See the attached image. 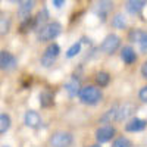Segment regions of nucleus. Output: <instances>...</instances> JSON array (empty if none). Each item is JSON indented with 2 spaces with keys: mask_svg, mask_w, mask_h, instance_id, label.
I'll return each mask as SVG.
<instances>
[{
  "mask_svg": "<svg viewBox=\"0 0 147 147\" xmlns=\"http://www.w3.org/2000/svg\"><path fill=\"white\" fill-rule=\"evenodd\" d=\"M47 10L46 9H43L41 12H38V15H37V18H34L35 19V27H38V25H41V24H44L46 22V19H47Z\"/></svg>",
  "mask_w": 147,
  "mask_h": 147,
  "instance_id": "nucleus-23",
  "label": "nucleus"
},
{
  "mask_svg": "<svg viewBox=\"0 0 147 147\" xmlns=\"http://www.w3.org/2000/svg\"><path fill=\"white\" fill-rule=\"evenodd\" d=\"M119 44H121V38H119V37H118L116 34H109L106 38L103 40L100 49H102L106 55H112V53H115V52L118 50Z\"/></svg>",
  "mask_w": 147,
  "mask_h": 147,
  "instance_id": "nucleus-4",
  "label": "nucleus"
},
{
  "mask_svg": "<svg viewBox=\"0 0 147 147\" xmlns=\"http://www.w3.org/2000/svg\"><path fill=\"white\" fill-rule=\"evenodd\" d=\"M63 5H65L63 0H53V6H56V7H62Z\"/></svg>",
  "mask_w": 147,
  "mask_h": 147,
  "instance_id": "nucleus-28",
  "label": "nucleus"
},
{
  "mask_svg": "<svg viewBox=\"0 0 147 147\" xmlns=\"http://www.w3.org/2000/svg\"><path fill=\"white\" fill-rule=\"evenodd\" d=\"M9 30H10V18L0 16V35L7 34Z\"/></svg>",
  "mask_w": 147,
  "mask_h": 147,
  "instance_id": "nucleus-16",
  "label": "nucleus"
},
{
  "mask_svg": "<svg viewBox=\"0 0 147 147\" xmlns=\"http://www.w3.org/2000/svg\"><path fill=\"white\" fill-rule=\"evenodd\" d=\"M24 119H25L27 127H30V128H37V127L41 125V116L38 115V112H35V110H28Z\"/></svg>",
  "mask_w": 147,
  "mask_h": 147,
  "instance_id": "nucleus-9",
  "label": "nucleus"
},
{
  "mask_svg": "<svg viewBox=\"0 0 147 147\" xmlns=\"http://www.w3.org/2000/svg\"><path fill=\"white\" fill-rule=\"evenodd\" d=\"M65 88H66V91L69 93V96H71V97L77 96V94L80 93V90H81L78 80H72V81H69V82L65 85Z\"/></svg>",
  "mask_w": 147,
  "mask_h": 147,
  "instance_id": "nucleus-15",
  "label": "nucleus"
},
{
  "mask_svg": "<svg viewBox=\"0 0 147 147\" xmlns=\"http://www.w3.org/2000/svg\"><path fill=\"white\" fill-rule=\"evenodd\" d=\"M121 59L124 60V63L131 65V63H134V62L137 60V55H136V52L132 50V47L127 46V47L122 49V52H121Z\"/></svg>",
  "mask_w": 147,
  "mask_h": 147,
  "instance_id": "nucleus-11",
  "label": "nucleus"
},
{
  "mask_svg": "<svg viewBox=\"0 0 147 147\" xmlns=\"http://www.w3.org/2000/svg\"><path fill=\"white\" fill-rule=\"evenodd\" d=\"M32 28H35V19L34 18H27L25 21L22 22V25H21V31L22 32H27L28 30H32Z\"/></svg>",
  "mask_w": 147,
  "mask_h": 147,
  "instance_id": "nucleus-20",
  "label": "nucleus"
},
{
  "mask_svg": "<svg viewBox=\"0 0 147 147\" xmlns=\"http://www.w3.org/2000/svg\"><path fill=\"white\" fill-rule=\"evenodd\" d=\"M115 128L110 127V125H105V127H100L99 129L96 131V138L99 143H106L109 140H112V137L115 136Z\"/></svg>",
  "mask_w": 147,
  "mask_h": 147,
  "instance_id": "nucleus-7",
  "label": "nucleus"
},
{
  "mask_svg": "<svg viewBox=\"0 0 147 147\" xmlns=\"http://www.w3.org/2000/svg\"><path fill=\"white\" fill-rule=\"evenodd\" d=\"M147 125V122L144 119H140V118H132L128 124L125 125V129L128 132H137V131H143Z\"/></svg>",
  "mask_w": 147,
  "mask_h": 147,
  "instance_id": "nucleus-10",
  "label": "nucleus"
},
{
  "mask_svg": "<svg viewBox=\"0 0 147 147\" xmlns=\"http://www.w3.org/2000/svg\"><path fill=\"white\" fill-rule=\"evenodd\" d=\"M50 144L53 147H69L72 144V136L65 131H57L52 136Z\"/></svg>",
  "mask_w": 147,
  "mask_h": 147,
  "instance_id": "nucleus-5",
  "label": "nucleus"
},
{
  "mask_svg": "<svg viewBox=\"0 0 147 147\" xmlns=\"http://www.w3.org/2000/svg\"><path fill=\"white\" fill-rule=\"evenodd\" d=\"M138 96H140V100L141 102H147V85L140 90V94Z\"/></svg>",
  "mask_w": 147,
  "mask_h": 147,
  "instance_id": "nucleus-26",
  "label": "nucleus"
},
{
  "mask_svg": "<svg viewBox=\"0 0 147 147\" xmlns=\"http://www.w3.org/2000/svg\"><path fill=\"white\" fill-rule=\"evenodd\" d=\"M10 128V118L5 113H0V134L6 132Z\"/></svg>",
  "mask_w": 147,
  "mask_h": 147,
  "instance_id": "nucleus-17",
  "label": "nucleus"
},
{
  "mask_svg": "<svg viewBox=\"0 0 147 147\" xmlns=\"http://www.w3.org/2000/svg\"><path fill=\"white\" fill-rule=\"evenodd\" d=\"M59 53H60L59 46H57L56 43L50 44V46H49L46 50H44V53H43V56H41V65L46 66V68L52 66V65L56 62V59H57Z\"/></svg>",
  "mask_w": 147,
  "mask_h": 147,
  "instance_id": "nucleus-3",
  "label": "nucleus"
},
{
  "mask_svg": "<svg viewBox=\"0 0 147 147\" xmlns=\"http://www.w3.org/2000/svg\"><path fill=\"white\" fill-rule=\"evenodd\" d=\"M34 2H32V0H31V2H30V0H27V2H21L19 3V7H18V15L24 19V21H25L27 18H30V12L32 10V7H34Z\"/></svg>",
  "mask_w": 147,
  "mask_h": 147,
  "instance_id": "nucleus-12",
  "label": "nucleus"
},
{
  "mask_svg": "<svg viewBox=\"0 0 147 147\" xmlns=\"http://www.w3.org/2000/svg\"><path fill=\"white\" fill-rule=\"evenodd\" d=\"M141 74H143V77L147 80V60L143 63V66H141Z\"/></svg>",
  "mask_w": 147,
  "mask_h": 147,
  "instance_id": "nucleus-27",
  "label": "nucleus"
},
{
  "mask_svg": "<svg viewBox=\"0 0 147 147\" xmlns=\"http://www.w3.org/2000/svg\"><path fill=\"white\" fill-rule=\"evenodd\" d=\"M81 50V43H75V44H72L69 47V50L66 52V57H74V56H77Z\"/></svg>",
  "mask_w": 147,
  "mask_h": 147,
  "instance_id": "nucleus-22",
  "label": "nucleus"
},
{
  "mask_svg": "<svg viewBox=\"0 0 147 147\" xmlns=\"http://www.w3.org/2000/svg\"><path fill=\"white\" fill-rule=\"evenodd\" d=\"M3 147H9V146H3Z\"/></svg>",
  "mask_w": 147,
  "mask_h": 147,
  "instance_id": "nucleus-30",
  "label": "nucleus"
},
{
  "mask_svg": "<svg viewBox=\"0 0 147 147\" xmlns=\"http://www.w3.org/2000/svg\"><path fill=\"white\" fill-rule=\"evenodd\" d=\"M91 147H100V146H97V144H96V146H91Z\"/></svg>",
  "mask_w": 147,
  "mask_h": 147,
  "instance_id": "nucleus-29",
  "label": "nucleus"
},
{
  "mask_svg": "<svg viewBox=\"0 0 147 147\" xmlns=\"http://www.w3.org/2000/svg\"><path fill=\"white\" fill-rule=\"evenodd\" d=\"M134 112H136V106L132 103H124L119 109L116 107V121H124L127 118H129Z\"/></svg>",
  "mask_w": 147,
  "mask_h": 147,
  "instance_id": "nucleus-8",
  "label": "nucleus"
},
{
  "mask_svg": "<svg viewBox=\"0 0 147 147\" xmlns=\"http://www.w3.org/2000/svg\"><path fill=\"white\" fill-rule=\"evenodd\" d=\"M78 94H80V99H81L82 103L91 105V106L97 105L102 100V97H103L102 91L97 87H94V85H85V87H81Z\"/></svg>",
  "mask_w": 147,
  "mask_h": 147,
  "instance_id": "nucleus-1",
  "label": "nucleus"
},
{
  "mask_svg": "<svg viewBox=\"0 0 147 147\" xmlns=\"http://www.w3.org/2000/svg\"><path fill=\"white\" fill-rule=\"evenodd\" d=\"M138 44H140V49L141 52H147V32H143L140 40H138Z\"/></svg>",
  "mask_w": 147,
  "mask_h": 147,
  "instance_id": "nucleus-24",
  "label": "nucleus"
},
{
  "mask_svg": "<svg viewBox=\"0 0 147 147\" xmlns=\"http://www.w3.org/2000/svg\"><path fill=\"white\" fill-rule=\"evenodd\" d=\"M40 105L43 107H50L53 105V94L47 90L41 91L40 93Z\"/></svg>",
  "mask_w": 147,
  "mask_h": 147,
  "instance_id": "nucleus-14",
  "label": "nucleus"
},
{
  "mask_svg": "<svg viewBox=\"0 0 147 147\" xmlns=\"http://www.w3.org/2000/svg\"><path fill=\"white\" fill-rule=\"evenodd\" d=\"M141 34H143V31H140V30H134V31H131V34H129L131 41H137V43H138Z\"/></svg>",
  "mask_w": 147,
  "mask_h": 147,
  "instance_id": "nucleus-25",
  "label": "nucleus"
},
{
  "mask_svg": "<svg viewBox=\"0 0 147 147\" xmlns=\"http://www.w3.org/2000/svg\"><path fill=\"white\" fill-rule=\"evenodd\" d=\"M60 30L62 27L59 25L57 22H50V24H46L40 28V32H38V40L40 41H50L53 38L60 34Z\"/></svg>",
  "mask_w": 147,
  "mask_h": 147,
  "instance_id": "nucleus-2",
  "label": "nucleus"
},
{
  "mask_svg": "<svg viewBox=\"0 0 147 147\" xmlns=\"http://www.w3.org/2000/svg\"><path fill=\"white\" fill-rule=\"evenodd\" d=\"M110 81V77H109V74L107 72H99L96 75V82L100 85V87H106V85L109 84Z\"/></svg>",
  "mask_w": 147,
  "mask_h": 147,
  "instance_id": "nucleus-18",
  "label": "nucleus"
},
{
  "mask_svg": "<svg viewBox=\"0 0 147 147\" xmlns=\"http://www.w3.org/2000/svg\"><path fill=\"white\" fill-rule=\"evenodd\" d=\"M112 147H131V141L125 137H119L113 141Z\"/></svg>",
  "mask_w": 147,
  "mask_h": 147,
  "instance_id": "nucleus-21",
  "label": "nucleus"
},
{
  "mask_svg": "<svg viewBox=\"0 0 147 147\" xmlns=\"http://www.w3.org/2000/svg\"><path fill=\"white\" fill-rule=\"evenodd\" d=\"M112 25H113L115 28H119V30H124V28L127 27V22H125L124 16H122L121 13H118V15H115V18L112 19Z\"/></svg>",
  "mask_w": 147,
  "mask_h": 147,
  "instance_id": "nucleus-19",
  "label": "nucleus"
},
{
  "mask_svg": "<svg viewBox=\"0 0 147 147\" xmlns=\"http://www.w3.org/2000/svg\"><path fill=\"white\" fill-rule=\"evenodd\" d=\"M16 63H18V60H16V57L12 53L5 52V50L0 52V69H2V71H12V69H15Z\"/></svg>",
  "mask_w": 147,
  "mask_h": 147,
  "instance_id": "nucleus-6",
  "label": "nucleus"
},
{
  "mask_svg": "<svg viewBox=\"0 0 147 147\" xmlns=\"http://www.w3.org/2000/svg\"><path fill=\"white\" fill-rule=\"evenodd\" d=\"M127 10L129 12V13H140V12L143 10V7L146 6V2H143V0H129V2H127Z\"/></svg>",
  "mask_w": 147,
  "mask_h": 147,
  "instance_id": "nucleus-13",
  "label": "nucleus"
}]
</instances>
